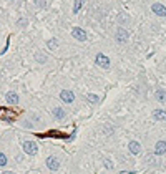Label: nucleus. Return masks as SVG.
I'll list each match as a JSON object with an SVG mask.
<instances>
[{
  "label": "nucleus",
  "instance_id": "nucleus-1",
  "mask_svg": "<svg viewBox=\"0 0 166 174\" xmlns=\"http://www.w3.org/2000/svg\"><path fill=\"white\" fill-rule=\"evenodd\" d=\"M22 148H23V151H25L27 154H30V156H35V154L38 153V146H37L35 141H23Z\"/></svg>",
  "mask_w": 166,
  "mask_h": 174
},
{
  "label": "nucleus",
  "instance_id": "nucleus-2",
  "mask_svg": "<svg viewBox=\"0 0 166 174\" xmlns=\"http://www.w3.org/2000/svg\"><path fill=\"white\" fill-rule=\"evenodd\" d=\"M60 99L63 101V103L70 105V103H73V101H75V95H73V91H70V90H61Z\"/></svg>",
  "mask_w": 166,
  "mask_h": 174
},
{
  "label": "nucleus",
  "instance_id": "nucleus-3",
  "mask_svg": "<svg viewBox=\"0 0 166 174\" xmlns=\"http://www.w3.org/2000/svg\"><path fill=\"white\" fill-rule=\"evenodd\" d=\"M72 35L75 40H80V42H85L87 40V32L83 28H80V27H75V28L72 30Z\"/></svg>",
  "mask_w": 166,
  "mask_h": 174
},
{
  "label": "nucleus",
  "instance_id": "nucleus-4",
  "mask_svg": "<svg viewBox=\"0 0 166 174\" xmlns=\"http://www.w3.org/2000/svg\"><path fill=\"white\" fill-rule=\"evenodd\" d=\"M15 111L7 110V108H0V119H5V121H12L15 118Z\"/></svg>",
  "mask_w": 166,
  "mask_h": 174
},
{
  "label": "nucleus",
  "instance_id": "nucleus-5",
  "mask_svg": "<svg viewBox=\"0 0 166 174\" xmlns=\"http://www.w3.org/2000/svg\"><path fill=\"white\" fill-rule=\"evenodd\" d=\"M96 65H98V66H101V68H105V70H108V68H110L108 57H105L103 53H98L96 55Z\"/></svg>",
  "mask_w": 166,
  "mask_h": 174
},
{
  "label": "nucleus",
  "instance_id": "nucleus-6",
  "mask_svg": "<svg viewBox=\"0 0 166 174\" xmlns=\"http://www.w3.org/2000/svg\"><path fill=\"white\" fill-rule=\"evenodd\" d=\"M128 40H130V33H128L126 30H123V28H118V30H116V42L126 43Z\"/></svg>",
  "mask_w": 166,
  "mask_h": 174
},
{
  "label": "nucleus",
  "instance_id": "nucleus-7",
  "mask_svg": "<svg viewBox=\"0 0 166 174\" xmlns=\"http://www.w3.org/2000/svg\"><path fill=\"white\" fill-rule=\"evenodd\" d=\"M47 167L50 171H57L58 167H60V161H58V158H53V156L47 158Z\"/></svg>",
  "mask_w": 166,
  "mask_h": 174
},
{
  "label": "nucleus",
  "instance_id": "nucleus-8",
  "mask_svg": "<svg viewBox=\"0 0 166 174\" xmlns=\"http://www.w3.org/2000/svg\"><path fill=\"white\" fill-rule=\"evenodd\" d=\"M166 153V141H158L155 146V154L156 156H161Z\"/></svg>",
  "mask_w": 166,
  "mask_h": 174
},
{
  "label": "nucleus",
  "instance_id": "nucleus-9",
  "mask_svg": "<svg viewBox=\"0 0 166 174\" xmlns=\"http://www.w3.org/2000/svg\"><path fill=\"white\" fill-rule=\"evenodd\" d=\"M153 12H155L156 15H159V17H166V7L161 4H153Z\"/></svg>",
  "mask_w": 166,
  "mask_h": 174
},
{
  "label": "nucleus",
  "instance_id": "nucleus-10",
  "mask_svg": "<svg viewBox=\"0 0 166 174\" xmlns=\"http://www.w3.org/2000/svg\"><path fill=\"white\" fill-rule=\"evenodd\" d=\"M128 149H130L131 154H140L141 146H140V143H138V141H131L130 144H128Z\"/></svg>",
  "mask_w": 166,
  "mask_h": 174
},
{
  "label": "nucleus",
  "instance_id": "nucleus-11",
  "mask_svg": "<svg viewBox=\"0 0 166 174\" xmlns=\"http://www.w3.org/2000/svg\"><path fill=\"white\" fill-rule=\"evenodd\" d=\"M5 98H7L8 105H17L18 103V95H17V93H13V91H8L7 95H5Z\"/></svg>",
  "mask_w": 166,
  "mask_h": 174
},
{
  "label": "nucleus",
  "instance_id": "nucleus-12",
  "mask_svg": "<svg viewBox=\"0 0 166 174\" xmlns=\"http://www.w3.org/2000/svg\"><path fill=\"white\" fill-rule=\"evenodd\" d=\"M65 111L61 110V108H53V118L55 119H58V121H61V119H65Z\"/></svg>",
  "mask_w": 166,
  "mask_h": 174
},
{
  "label": "nucleus",
  "instance_id": "nucleus-13",
  "mask_svg": "<svg viewBox=\"0 0 166 174\" xmlns=\"http://www.w3.org/2000/svg\"><path fill=\"white\" fill-rule=\"evenodd\" d=\"M153 116L158 121H166V111L165 110H155L153 111Z\"/></svg>",
  "mask_w": 166,
  "mask_h": 174
},
{
  "label": "nucleus",
  "instance_id": "nucleus-14",
  "mask_svg": "<svg viewBox=\"0 0 166 174\" xmlns=\"http://www.w3.org/2000/svg\"><path fill=\"white\" fill-rule=\"evenodd\" d=\"M155 98L159 103H166V91L165 90H158V91L155 93Z\"/></svg>",
  "mask_w": 166,
  "mask_h": 174
},
{
  "label": "nucleus",
  "instance_id": "nucleus-15",
  "mask_svg": "<svg viewBox=\"0 0 166 174\" xmlns=\"http://www.w3.org/2000/svg\"><path fill=\"white\" fill-rule=\"evenodd\" d=\"M80 8H82V0H75V5H73V13H78Z\"/></svg>",
  "mask_w": 166,
  "mask_h": 174
},
{
  "label": "nucleus",
  "instance_id": "nucleus-16",
  "mask_svg": "<svg viewBox=\"0 0 166 174\" xmlns=\"http://www.w3.org/2000/svg\"><path fill=\"white\" fill-rule=\"evenodd\" d=\"M47 45H48V48H50V50H55L58 46V42H57V40H48Z\"/></svg>",
  "mask_w": 166,
  "mask_h": 174
},
{
  "label": "nucleus",
  "instance_id": "nucleus-17",
  "mask_svg": "<svg viewBox=\"0 0 166 174\" xmlns=\"http://www.w3.org/2000/svg\"><path fill=\"white\" fill-rule=\"evenodd\" d=\"M47 136H55V138H63V134H61V133H58V131H48V133H47Z\"/></svg>",
  "mask_w": 166,
  "mask_h": 174
},
{
  "label": "nucleus",
  "instance_id": "nucleus-18",
  "mask_svg": "<svg viewBox=\"0 0 166 174\" xmlns=\"http://www.w3.org/2000/svg\"><path fill=\"white\" fill-rule=\"evenodd\" d=\"M35 4L38 5L40 8H45L47 7V0H35Z\"/></svg>",
  "mask_w": 166,
  "mask_h": 174
},
{
  "label": "nucleus",
  "instance_id": "nucleus-19",
  "mask_svg": "<svg viewBox=\"0 0 166 174\" xmlns=\"http://www.w3.org/2000/svg\"><path fill=\"white\" fill-rule=\"evenodd\" d=\"M5 164H7V156H5V154H2V153H0V166L4 167Z\"/></svg>",
  "mask_w": 166,
  "mask_h": 174
},
{
  "label": "nucleus",
  "instance_id": "nucleus-20",
  "mask_svg": "<svg viewBox=\"0 0 166 174\" xmlns=\"http://www.w3.org/2000/svg\"><path fill=\"white\" fill-rule=\"evenodd\" d=\"M27 23H28V20H27V18H23V17L18 20V25H20V27H25Z\"/></svg>",
  "mask_w": 166,
  "mask_h": 174
},
{
  "label": "nucleus",
  "instance_id": "nucleus-21",
  "mask_svg": "<svg viewBox=\"0 0 166 174\" xmlns=\"http://www.w3.org/2000/svg\"><path fill=\"white\" fill-rule=\"evenodd\" d=\"M88 99H90L91 103H96V101H98V96L96 95H88Z\"/></svg>",
  "mask_w": 166,
  "mask_h": 174
},
{
  "label": "nucleus",
  "instance_id": "nucleus-22",
  "mask_svg": "<svg viewBox=\"0 0 166 174\" xmlns=\"http://www.w3.org/2000/svg\"><path fill=\"white\" fill-rule=\"evenodd\" d=\"M105 166H106V169H113V163L110 159H105Z\"/></svg>",
  "mask_w": 166,
  "mask_h": 174
},
{
  "label": "nucleus",
  "instance_id": "nucleus-23",
  "mask_svg": "<svg viewBox=\"0 0 166 174\" xmlns=\"http://www.w3.org/2000/svg\"><path fill=\"white\" fill-rule=\"evenodd\" d=\"M4 174H13V173H12V171H5Z\"/></svg>",
  "mask_w": 166,
  "mask_h": 174
}]
</instances>
